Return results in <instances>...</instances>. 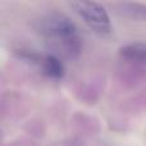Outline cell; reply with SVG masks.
I'll return each instance as SVG.
<instances>
[{
    "mask_svg": "<svg viewBox=\"0 0 146 146\" xmlns=\"http://www.w3.org/2000/svg\"><path fill=\"white\" fill-rule=\"evenodd\" d=\"M36 31L44 38L51 54L59 58L76 59L82 51V37L77 26L60 12H51L36 22Z\"/></svg>",
    "mask_w": 146,
    "mask_h": 146,
    "instance_id": "1",
    "label": "cell"
},
{
    "mask_svg": "<svg viewBox=\"0 0 146 146\" xmlns=\"http://www.w3.org/2000/svg\"><path fill=\"white\" fill-rule=\"evenodd\" d=\"M69 7L82 18V21L99 36L111 33V22L106 9L95 1H72Z\"/></svg>",
    "mask_w": 146,
    "mask_h": 146,
    "instance_id": "2",
    "label": "cell"
},
{
    "mask_svg": "<svg viewBox=\"0 0 146 146\" xmlns=\"http://www.w3.org/2000/svg\"><path fill=\"white\" fill-rule=\"evenodd\" d=\"M22 56L40 64L42 73L46 77L53 78V80H60L64 77V73H66L64 64L62 59L54 54H48V55H44L40 58L38 55H35L32 53H22Z\"/></svg>",
    "mask_w": 146,
    "mask_h": 146,
    "instance_id": "3",
    "label": "cell"
},
{
    "mask_svg": "<svg viewBox=\"0 0 146 146\" xmlns=\"http://www.w3.org/2000/svg\"><path fill=\"white\" fill-rule=\"evenodd\" d=\"M119 55L122 59L146 66V42H129L119 48Z\"/></svg>",
    "mask_w": 146,
    "mask_h": 146,
    "instance_id": "4",
    "label": "cell"
},
{
    "mask_svg": "<svg viewBox=\"0 0 146 146\" xmlns=\"http://www.w3.org/2000/svg\"><path fill=\"white\" fill-rule=\"evenodd\" d=\"M119 12L122 14L136 19L146 21V4H139V3H123L119 4Z\"/></svg>",
    "mask_w": 146,
    "mask_h": 146,
    "instance_id": "5",
    "label": "cell"
}]
</instances>
